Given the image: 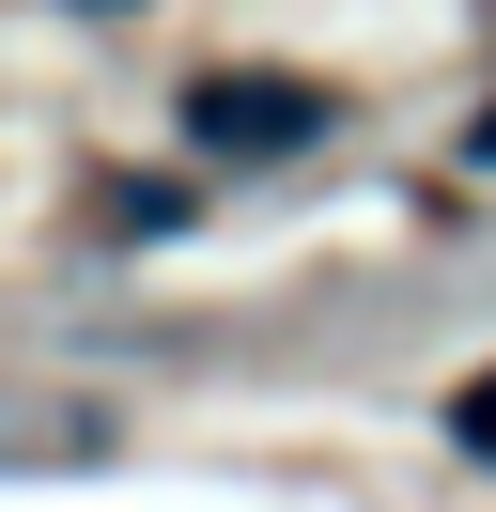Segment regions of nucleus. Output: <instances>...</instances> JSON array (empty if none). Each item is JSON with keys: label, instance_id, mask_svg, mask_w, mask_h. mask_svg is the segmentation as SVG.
I'll return each mask as SVG.
<instances>
[{"label": "nucleus", "instance_id": "obj_1", "mask_svg": "<svg viewBox=\"0 0 496 512\" xmlns=\"http://www.w3.org/2000/svg\"><path fill=\"white\" fill-rule=\"evenodd\" d=\"M326 125H341V94L295 78V63H217V78H186V156H217V171H279V156H310Z\"/></svg>", "mask_w": 496, "mask_h": 512}, {"label": "nucleus", "instance_id": "obj_2", "mask_svg": "<svg viewBox=\"0 0 496 512\" xmlns=\"http://www.w3.org/2000/svg\"><path fill=\"white\" fill-rule=\"evenodd\" d=\"M93 218H109V233H124V249H155V233H171V218H186V202H171V187H109V202H93Z\"/></svg>", "mask_w": 496, "mask_h": 512}, {"label": "nucleus", "instance_id": "obj_3", "mask_svg": "<svg viewBox=\"0 0 496 512\" xmlns=\"http://www.w3.org/2000/svg\"><path fill=\"white\" fill-rule=\"evenodd\" d=\"M450 450H481V466H496V373H481V388H450Z\"/></svg>", "mask_w": 496, "mask_h": 512}, {"label": "nucleus", "instance_id": "obj_4", "mask_svg": "<svg viewBox=\"0 0 496 512\" xmlns=\"http://www.w3.org/2000/svg\"><path fill=\"white\" fill-rule=\"evenodd\" d=\"M465 156H481V171H496V109H481V125H465Z\"/></svg>", "mask_w": 496, "mask_h": 512}, {"label": "nucleus", "instance_id": "obj_5", "mask_svg": "<svg viewBox=\"0 0 496 512\" xmlns=\"http://www.w3.org/2000/svg\"><path fill=\"white\" fill-rule=\"evenodd\" d=\"M93 16H124V0H93Z\"/></svg>", "mask_w": 496, "mask_h": 512}]
</instances>
